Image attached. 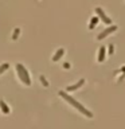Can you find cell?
Segmentation results:
<instances>
[{
  "label": "cell",
  "mask_w": 125,
  "mask_h": 129,
  "mask_svg": "<svg viewBox=\"0 0 125 129\" xmlns=\"http://www.w3.org/2000/svg\"><path fill=\"white\" fill-rule=\"evenodd\" d=\"M63 52H65V50H63V48H59V50L56 51V54H55L54 56H52V60H54V62H55V60H58V59L60 58V56L63 55Z\"/></svg>",
  "instance_id": "obj_6"
},
{
  "label": "cell",
  "mask_w": 125,
  "mask_h": 129,
  "mask_svg": "<svg viewBox=\"0 0 125 129\" xmlns=\"http://www.w3.org/2000/svg\"><path fill=\"white\" fill-rule=\"evenodd\" d=\"M16 71H18V75H19L20 81H22L24 85L30 86V85H31V79H30V75H28L27 69L24 67L22 63H18V64H16Z\"/></svg>",
  "instance_id": "obj_2"
},
{
  "label": "cell",
  "mask_w": 125,
  "mask_h": 129,
  "mask_svg": "<svg viewBox=\"0 0 125 129\" xmlns=\"http://www.w3.org/2000/svg\"><path fill=\"white\" fill-rule=\"evenodd\" d=\"M83 83H85V79H81V81H79V82H78V83H75V85H73V86H69V87H67V91H71V90H75V89H77V87H79V86H81V85H83Z\"/></svg>",
  "instance_id": "obj_5"
},
{
  "label": "cell",
  "mask_w": 125,
  "mask_h": 129,
  "mask_svg": "<svg viewBox=\"0 0 125 129\" xmlns=\"http://www.w3.org/2000/svg\"><path fill=\"white\" fill-rule=\"evenodd\" d=\"M8 66H10L8 63H3V64H0V74H3V73L8 69Z\"/></svg>",
  "instance_id": "obj_9"
},
{
  "label": "cell",
  "mask_w": 125,
  "mask_h": 129,
  "mask_svg": "<svg viewBox=\"0 0 125 129\" xmlns=\"http://www.w3.org/2000/svg\"><path fill=\"white\" fill-rule=\"evenodd\" d=\"M117 30V26H112V27H109V28H106V30H104L102 32H101V34L98 35V36H97V39H104L105 38V36H108L109 34H112V32L113 31H116Z\"/></svg>",
  "instance_id": "obj_3"
},
{
  "label": "cell",
  "mask_w": 125,
  "mask_h": 129,
  "mask_svg": "<svg viewBox=\"0 0 125 129\" xmlns=\"http://www.w3.org/2000/svg\"><path fill=\"white\" fill-rule=\"evenodd\" d=\"M104 58H105V48H104V47H101V48H100L98 60H100V62H102V60H104Z\"/></svg>",
  "instance_id": "obj_7"
},
{
  "label": "cell",
  "mask_w": 125,
  "mask_h": 129,
  "mask_svg": "<svg viewBox=\"0 0 125 129\" xmlns=\"http://www.w3.org/2000/svg\"><path fill=\"white\" fill-rule=\"evenodd\" d=\"M109 52H110V54L113 52V46H110V47H109Z\"/></svg>",
  "instance_id": "obj_11"
},
{
  "label": "cell",
  "mask_w": 125,
  "mask_h": 129,
  "mask_svg": "<svg viewBox=\"0 0 125 129\" xmlns=\"http://www.w3.org/2000/svg\"><path fill=\"white\" fill-rule=\"evenodd\" d=\"M96 12L98 14V16H100V18L102 19V22H104V23H106V24H110V23H112V20H110V19H109L106 15L104 14V11L101 10L100 7H97V8H96Z\"/></svg>",
  "instance_id": "obj_4"
},
{
  "label": "cell",
  "mask_w": 125,
  "mask_h": 129,
  "mask_svg": "<svg viewBox=\"0 0 125 129\" xmlns=\"http://www.w3.org/2000/svg\"><path fill=\"white\" fill-rule=\"evenodd\" d=\"M0 106H2V110H3V113H10V108H8L7 105L3 102V101H0Z\"/></svg>",
  "instance_id": "obj_8"
},
{
  "label": "cell",
  "mask_w": 125,
  "mask_h": 129,
  "mask_svg": "<svg viewBox=\"0 0 125 129\" xmlns=\"http://www.w3.org/2000/svg\"><path fill=\"white\" fill-rule=\"evenodd\" d=\"M59 95L62 97L63 100H66L69 104H71L75 109H78V110H79L81 113H83L85 116H87V117H93V113H91V112H89L86 108H83V105H81L79 102H77V101H75L74 98H73V97L67 95V93H65V91H59Z\"/></svg>",
  "instance_id": "obj_1"
},
{
  "label": "cell",
  "mask_w": 125,
  "mask_h": 129,
  "mask_svg": "<svg viewBox=\"0 0 125 129\" xmlns=\"http://www.w3.org/2000/svg\"><path fill=\"white\" fill-rule=\"evenodd\" d=\"M97 22H98V20H97V18H93V19H91V24H90V28H94V26L97 24Z\"/></svg>",
  "instance_id": "obj_10"
}]
</instances>
